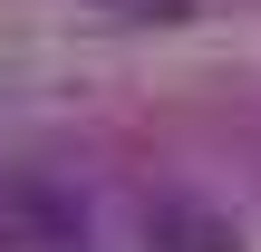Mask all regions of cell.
<instances>
[{
	"label": "cell",
	"mask_w": 261,
	"mask_h": 252,
	"mask_svg": "<svg viewBox=\"0 0 261 252\" xmlns=\"http://www.w3.org/2000/svg\"><path fill=\"white\" fill-rule=\"evenodd\" d=\"M0 252H87V204L58 175H0Z\"/></svg>",
	"instance_id": "1"
}]
</instances>
